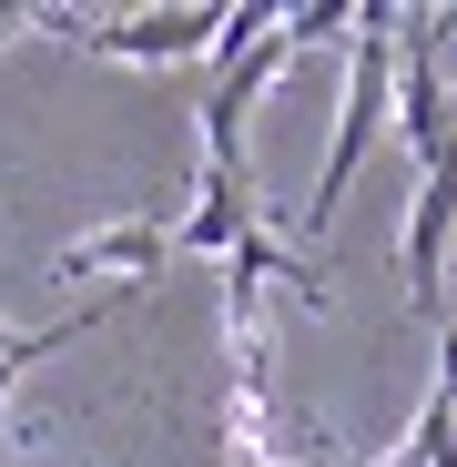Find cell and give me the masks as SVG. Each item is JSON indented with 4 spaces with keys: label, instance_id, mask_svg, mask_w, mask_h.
<instances>
[{
    "label": "cell",
    "instance_id": "cell-6",
    "mask_svg": "<svg viewBox=\"0 0 457 467\" xmlns=\"http://www.w3.org/2000/svg\"><path fill=\"white\" fill-rule=\"evenodd\" d=\"M163 265H173V213H132V223H92V234H71V244L51 254V285H71V275L152 285Z\"/></svg>",
    "mask_w": 457,
    "mask_h": 467
},
{
    "label": "cell",
    "instance_id": "cell-9",
    "mask_svg": "<svg viewBox=\"0 0 457 467\" xmlns=\"http://www.w3.org/2000/svg\"><path fill=\"white\" fill-rule=\"evenodd\" d=\"M11 31H31V11H11V0H0V41H11Z\"/></svg>",
    "mask_w": 457,
    "mask_h": 467
},
{
    "label": "cell",
    "instance_id": "cell-2",
    "mask_svg": "<svg viewBox=\"0 0 457 467\" xmlns=\"http://www.w3.org/2000/svg\"><path fill=\"white\" fill-rule=\"evenodd\" d=\"M213 11H223V0H163V11H61V0H41V11H31V31H61L71 51H92V61L183 71V61H203Z\"/></svg>",
    "mask_w": 457,
    "mask_h": 467
},
{
    "label": "cell",
    "instance_id": "cell-8",
    "mask_svg": "<svg viewBox=\"0 0 457 467\" xmlns=\"http://www.w3.org/2000/svg\"><path fill=\"white\" fill-rule=\"evenodd\" d=\"M427 397H447V407H457V305H447V336H437V386H427Z\"/></svg>",
    "mask_w": 457,
    "mask_h": 467
},
{
    "label": "cell",
    "instance_id": "cell-7",
    "mask_svg": "<svg viewBox=\"0 0 457 467\" xmlns=\"http://www.w3.org/2000/svg\"><path fill=\"white\" fill-rule=\"evenodd\" d=\"M275 31H285L295 51H326V41L346 51V41H356V11H346V0H305V11H275Z\"/></svg>",
    "mask_w": 457,
    "mask_h": 467
},
{
    "label": "cell",
    "instance_id": "cell-5",
    "mask_svg": "<svg viewBox=\"0 0 457 467\" xmlns=\"http://www.w3.org/2000/svg\"><path fill=\"white\" fill-rule=\"evenodd\" d=\"M254 223H265V203H254V173H244V163H203V173H193V203L173 213V254H203V265H223V254H234Z\"/></svg>",
    "mask_w": 457,
    "mask_h": 467
},
{
    "label": "cell",
    "instance_id": "cell-3",
    "mask_svg": "<svg viewBox=\"0 0 457 467\" xmlns=\"http://www.w3.org/2000/svg\"><path fill=\"white\" fill-rule=\"evenodd\" d=\"M447 265H457V132L417 163L407 234H397V275H407V305H417V316H447Z\"/></svg>",
    "mask_w": 457,
    "mask_h": 467
},
{
    "label": "cell",
    "instance_id": "cell-4",
    "mask_svg": "<svg viewBox=\"0 0 457 467\" xmlns=\"http://www.w3.org/2000/svg\"><path fill=\"white\" fill-rule=\"evenodd\" d=\"M295 71V41L285 31H265L244 61H223V71H203V102H193V132H203V163H244V122H254V102Z\"/></svg>",
    "mask_w": 457,
    "mask_h": 467
},
{
    "label": "cell",
    "instance_id": "cell-1",
    "mask_svg": "<svg viewBox=\"0 0 457 467\" xmlns=\"http://www.w3.org/2000/svg\"><path fill=\"white\" fill-rule=\"evenodd\" d=\"M397 112V11L387 0H356V41H346V92H336V132H326V163H316V193L295 203V234H326L356 163L376 152V132H387Z\"/></svg>",
    "mask_w": 457,
    "mask_h": 467
}]
</instances>
